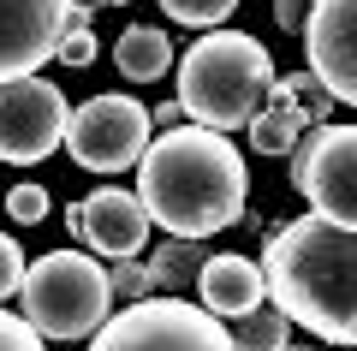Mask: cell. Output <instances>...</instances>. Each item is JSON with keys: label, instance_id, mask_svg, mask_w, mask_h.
<instances>
[{"label": "cell", "instance_id": "obj_1", "mask_svg": "<svg viewBox=\"0 0 357 351\" xmlns=\"http://www.w3.org/2000/svg\"><path fill=\"white\" fill-rule=\"evenodd\" d=\"M244 155L227 131L173 126L137 155V202L173 239H215L244 221Z\"/></svg>", "mask_w": 357, "mask_h": 351}, {"label": "cell", "instance_id": "obj_2", "mask_svg": "<svg viewBox=\"0 0 357 351\" xmlns=\"http://www.w3.org/2000/svg\"><path fill=\"white\" fill-rule=\"evenodd\" d=\"M262 286L286 322L333 345H357V232L321 214L280 226L262 256Z\"/></svg>", "mask_w": 357, "mask_h": 351}, {"label": "cell", "instance_id": "obj_3", "mask_svg": "<svg viewBox=\"0 0 357 351\" xmlns=\"http://www.w3.org/2000/svg\"><path fill=\"white\" fill-rule=\"evenodd\" d=\"M268 84H274V54L244 30H208L185 48L178 60V107L191 126L208 131H238L268 107Z\"/></svg>", "mask_w": 357, "mask_h": 351}, {"label": "cell", "instance_id": "obj_4", "mask_svg": "<svg viewBox=\"0 0 357 351\" xmlns=\"http://www.w3.org/2000/svg\"><path fill=\"white\" fill-rule=\"evenodd\" d=\"M18 298H24V322L42 339H84L107 322L114 310V286H107V268L96 256L77 251H54L24 262L18 280Z\"/></svg>", "mask_w": 357, "mask_h": 351}, {"label": "cell", "instance_id": "obj_5", "mask_svg": "<svg viewBox=\"0 0 357 351\" xmlns=\"http://www.w3.org/2000/svg\"><path fill=\"white\" fill-rule=\"evenodd\" d=\"M89 351H232V339L220 315L185 298H137L96 327Z\"/></svg>", "mask_w": 357, "mask_h": 351}, {"label": "cell", "instance_id": "obj_6", "mask_svg": "<svg viewBox=\"0 0 357 351\" xmlns=\"http://www.w3.org/2000/svg\"><path fill=\"white\" fill-rule=\"evenodd\" d=\"M292 191L316 202L321 221L357 232V126H310L292 143Z\"/></svg>", "mask_w": 357, "mask_h": 351}, {"label": "cell", "instance_id": "obj_7", "mask_svg": "<svg viewBox=\"0 0 357 351\" xmlns=\"http://www.w3.org/2000/svg\"><path fill=\"white\" fill-rule=\"evenodd\" d=\"M149 107L137 96H89L84 107H72V126H66V149L84 173H126L137 167L143 143H149Z\"/></svg>", "mask_w": 357, "mask_h": 351}, {"label": "cell", "instance_id": "obj_8", "mask_svg": "<svg viewBox=\"0 0 357 351\" xmlns=\"http://www.w3.org/2000/svg\"><path fill=\"white\" fill-rule=\"evenodd\" d=\"M72 126V101L60 96V84L48 77H6L0 84V161L36 167L66 143Z\"/></svg>", "mask_w": 357, "mask_h": 351}, {"label": "cell", "instance_id": "obj_9", "mask_svg": "<svg viewBox=\"0 0 357 351\" xmlns=\"http://www.w3.org/2000/svg\"><path fill=\"white\" fill-rule=\"evenodd\" d=\"M72 0H0V84L30 77L54 60Z\"/></svg>", "mask_w": 357, "mask_h": 351}, {"label": "cell", "instance_id": "obj_10", "mask_svg": "<svg viewBox=\"0 0 357 351\" xmlns=\"http://www.w3.org/2000/svg\"><path fill=\"white\" fill-rule=\"evenodd\" d=\"M304 42H310V72L321 77V89L357 107V0H310Z\"/></svg>", "mask_w": 357, "mask_h": 351}, {"label": "cell", "instance_id": "obj_11", "mask_svg": "<svg viewBox=\"0 0 357 351\" xmlns=\"http://www.w3.org/2000/svg\"><path fill=\"white\" fill-rule=\"evenodd\" d=\"M84 232L77 239L89 244V256H137L143 244H149V214H143V202H137V191H114V185H102V191H89L84 202Z\"/></svg>", "mask_w": 357, "mask_h": 351}, {"label": "cell", "instance_id": "obj_12", "mask_svg": "<svg viewBox=\"0 0 357 351\" xmlns=\"http://www.w3.org/2000/svg\"><path fill=\"white\" fill-rule=\"evenodd\" d=\"M191 286L203 292V310H208V315H220V322H232V315L256 310V304L268 298L262 268H256L250 256H208V262L197 268Z\"/></svg>", "mask_w": 357, "mask_h": 351}, {"label": "cell", "instance_id": "obj_13", "mask_svg": "<svg viewBox=\"0 0 357 351\" xmlns=\"http://www.w3.org/2000/svg\"><path fill=\"white\" fill-rule=\"evenodd\" d=\"M114 66L126 84H155V77L173 66V42L161 36L155 24H126L114 42Z\"/></svg>", "mask_w": 357, "mask_h": 351}, {"label": "cell", "instance_id": "obj_14", "mask_svg": "<svg viewBox=\"0 0 357 351\" xmlns=\"http://www.w3.org/2000/svg\"><path fill=\"white\" fill-rule=\"evenodd\" d=\"M208 262V251H203V239H161L155 244V256L143 268H149V292H185L197 280V268Z\"/></svg>", "mask_w": 357, "mask_h": 351}, {"label": "cell", "instance_id": "obj_15", "mask_svg": "<svg viewBox=\"0 0 357 351\" xmlns=\"http://www.w3.org/2000/svg\"><path fill=\"white\" fill-rule=\"evenodd\" d=\"M268 107H292V113H304L310 126H328L333 96L321 89L316 72H292V77H274V84H268Z\"/></svg>", "mask_w": 357, "mask_h": 351}, {"label": "cell", "instance_id": "obj_16", "mask_svg": "<svg viewBox=\"0 0 357 351\" xmlns=\"http://www.w3.org/2000/svg\"><path fill=\"white\" fill-rule=\"evenodd\" d=\"M286 334H292V322H286L274 304H256V310L232 315V327H227L232 351H280V345H286Z\"/></svg>", "mask_w": 357, "mask_h": 351}, {"label": "cell", "instance_id": "obj_17", "mask_svg": "<svg viewBox=\"0 0 357 351\" xmlns=\"http://www.w3.org/2000/svg\"><path fill=\"white\" fill-rule=\"evenodd\" d=\"M310 131V119L304 113H292V107H262L250 119V149L256 155H292V143Z\"/></svg>", "mask_w": 357, "mask_h": 351}, {"label": "cell", "instance_id": "obj_18", "mask_svg": "<svg viewBox=\"0 0 357 351\" xmlns=\"http://www.w3.org/2000/svg\"><path fill=\"white\" fill-rule=\"evenodd\" d=\"M232 6H238V0H161V13L173 18V24H191V30H215V24H227Z\"/></svg>", "mask_w": 357, "mask_h": 351}, {"label": "cell", "instance_id": "obj_19", "mask_svg": "<svg viewBox=\"0 0 357 351\" xmlns=\"http://www.w3.org/2000/svg\"><path fill=\"white\" fill-rule=\"evenodd\" d=\"M107 286H114V298L137 304V298H149V268H143L137 256H114V262H107Z\"/></svg>", "mask_w": 357, "mask_h": 351}, {"label": "cell", "instance_id": "obj_20", "mask_svg": "<svg viewBox=\"0 0 357 351\" xmlns=\"http://www.w3.org/2000/svg\"><path fill=\"white\" fill-rule=\"evenodd\" d=\"M6 214H13L18 226L48 221V185H13V191H6Z\"/></svg>", "mask_w": 357, "mask_h": 351}, {"label": "cell", "instance_id": "obj_21", "mask_svg": "<svg viewBox=\"0 0 357 351\" xmlns=\"http://www.w3.org/2000/svg\"><path fill=\"white\" fill-rule=\"evenodd\" d=\"M0 351H42V334L24 322V315H6V310H0Z\"/></svg>", "mask_w": 357, "mask_h": 351}, {"label": "cell", "instance_id": "obj_22", "mask_svg": "<svg viewBox=\"0 0 357 351\" xmlns=\"http://www.w3.org/2000/svg\"><path fill=\"white\" fill-rule=\"evenodd\" d=\"M96 48H102V42L89 36V30H66L60 48H54V60L60 66H96Z\"/></svg>", "mask_w": 357, "mask_h": 351}, {"label": "cell", "instance_id": "obj_23", "mask_svg": "<svg viewBox=\"0 0 357 351\" xmlns=\"http://www.w3.org/2000/svg\"><path fill=\"white\" fill-rule=\"evenodd\" d=\"M18 280H24V251H18V239L0 232V298H13Z\"/></svg>", "mask_w": 357, "mask_h": 351}, {"label": "cell", "instance_id": "obj_24", "mask_svg": "<svg viewBox=\"0 0 357 351\" xmlns=\"http://www.w3.org/2000/svg\"><path fill=\"white\" fill-rule=\"evenodd\" d=\"M304 18H310V0H274V24H280V30H292V36H298Z\"/></svg>", "mask_w": 357, "mask_h": 351}, {"label": "cell", "instance_id": "obj_25", "mask_svg": "<svg viewBox=\"0 0 357 351\" xmlns=\"http://www.w3.org/2000/svg\"><path fill=\"white\" fill-rule=\"evenodd\" d=\"M178 119H185V107H178V101H161V107L149 113V126H161V131H173Z\"/></svg>", "mask_w": 357, "mask_h": 351}, {"label": "cell", "instance_id": "obj_26", "mask_svg": "<svg viewBox=\"0 0 357 351\" xmlns=\"http://www.w3.org/2000/svg\"><path fill=\"white\" fill-rule=\"evenodd\" d=\"M280 351H316V345H292V339H286V345H280Z\"/></svg>", "mask_w": 357, "mask_h": 351}, {"label": "cell", "instance_id": "obj_27", "mask_svg": "<svg viewBox=\"0 0 357 351\" xmlns=\"http://www.w3.org/2000/svg\"><path fill=\"white\" fill-rule=\"evenodd\" d=\"M107 6H126V0H107Z\"/></svg>", "mask_w": 357, "mask_h": 351}, {"label": "cell", "instance_id": "obj_28", "mask_svg": "<svg viewBox=\"0 0 357 351\" xmlns=\"http://www.w3.org/2000/svg\"><path fill=\"white\" fill-rule=\"evenodd\" d=\"M340 351H357V345H340Z\"/></svg>", "mask_w": 357, "mask_h": 351}]
</instances>
